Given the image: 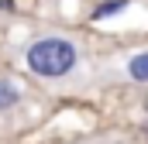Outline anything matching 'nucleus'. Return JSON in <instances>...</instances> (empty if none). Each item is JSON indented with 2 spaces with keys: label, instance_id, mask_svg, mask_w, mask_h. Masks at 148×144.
<instances>
[{
  "label": "nucleus",
  "instance_id": "nucleus-1",
  "mask_svg": "<svg viewBox=\"0 0 148 144\" xmlns=\"http://www.w3.org/2000/svg\"><path fill=\"white\" fill-rule=\"evenodd\" d=\"M76 45L62 35H45L35 38L24 52V65L35 72L38 79H66L76 69Z\"/></svg>",
  "mask_w": 148,
  "mask_h": 144
},
{
  "label": "nucleus",
  "instance_id": "nucleus-4",
  "mask_svg": "<svg viewBox=\"0 0 148 144\" xmlns=\"http://www.w3.org/2000/svg\"><path fill=\"white\" fill-rule=\"evenodd\" d=\"M127 7V0H110V3H100L97 10H93V17H110V14H121Z\"/></svg>",
  "mask_w": 148,
  "mask_h": 144
},
{
  "label": "nucleus",
  "instance_id": "nucleus-3",
  "mask_svg": "<svg viewBox=\"0 0 148 144\" xmlns=\"http://www.w3.org/2000/svg\"><path fill=\"white\" fill-rule=\"evenodd\" d=\"M14 103H17V89H14V82L0 79V110H10Z\"/></svg>",
  "mask_w": 148,
  "mask_h": 144
},
{
  "label": "nucleus",
  "instance_id": "nucleus-2",
  "mask_svg": "<svg viewBox=\"0 0 148 144\" xmlns=\"http://www.w3.org/2000/svg\"><path fill=\"white\" fill-rule=\"evenodd\" d=\"M127 75H131L134 82H148V52L134 55V58L127 62Z\"/></svg>",
  "mask_w": 148,
  "mask_h": 144
},
{
  "label": "nucleus",
  "instance_id": "nucleus-5",
  "mask_svg": "<svg viewBox=\"0 0 148 144\" xmlns=\"http://www.w3.org/2000/svg\"><path fill=\"white\" fill-rule=\"evenodd\" d=\"M145 110H148V100H145Z\"/></svg>",
  "mask_w": 148,
  "mask_h": 144
}]
</instances>
